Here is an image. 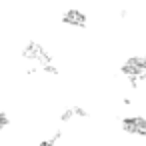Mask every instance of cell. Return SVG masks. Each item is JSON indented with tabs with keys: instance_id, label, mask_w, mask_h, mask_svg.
Here are the masks:
<instances>
[{
	"instance_id": "4",
	"label": "cell",
	"mask_w": 146,
	"mask_h": 146,
	"mask_svg": "<svg viewBox=\"0 0 146 146\" xmlns=\"http://www.w3.org/2000/svg\"><path fill=\"white\" fill-rule=\"evenodd\" d=\"M60 136H62V132L60 130H56L52 136H48V138H44V140H40L36 146H56V142L60 140Z\"/></svg>"
},
{
	"instance_id": "6",
	"label": "cell",
	"mask_w": 146,
	"mask_h": 146,
	"mask_svg": "<svg viewBox=\"0 0 146 146\" xmlns=\"http://www.w3.org/2000/svg\"><path fill=\"white\" fill-rule=\"evenodd\" d=\"M142 60H144V66H146V54H142Z\"/></svg>"
},
{
	"instance_id": "2",
	"label": "cell",
	"mask_w": 146,
	"mask_h": 146,
	"mask_svg": "<svg viewBox=\"0 0 146 146\" xmlns=\"http://www.w3.org/2000/svg\"><path fill=\"white\" fill-rule=\"evenodd\" d=\"M120 128L134 136V138H146V118L140 116V114H134V116H124L120 120Z\"/></svg>"
},
{
	"instance_id": "5",
	"label": "cell",
	"mask_w": 146,
	"mask_h": 146,
	"mask_svg": "<svg viewBox=\"0 0 146 146\" xmlns=\"http://www.w3.org/2000/svg\"><path fill=\"white\" fill-rule=\"evenodd\" d=\"M10 126V116L4 112V110H0V130H4Z\"/></svg>"
},
{
	"instance_id": "3",
	"label": "cell",
	"mask_w": 146,
	"mask_h": 146,
	"mask_svg": "<svg viewBox=\"0 0 146 146\" xmlns=\"http://www.w3.org/2000/svg\"><path fill=\"white\" fill-rule=\"evenodd\" d=\"M62 24L64 26H70V28H86L88 16L82 10H78V8H68L62 14Z\"/></svg>"
},
{
	"instance_id": "1",
	"label": "cell",
	"mask_w": 146,
	"mask_h": 146,
	"mask_svg": "<svg viewBox=\"0 0 146 146\" xmlns=\"http://www.w3.org/2000/svg\"><path fill=\"white\" fill-rule=\"evenodd\" d=\"M22 58L28 60V62H32V66L38 68V72H40V68H44V66H48V64H54L52 54H50L40 42H34V40H30V42L22 48Z\"/></svg>"
}]
</instances>
